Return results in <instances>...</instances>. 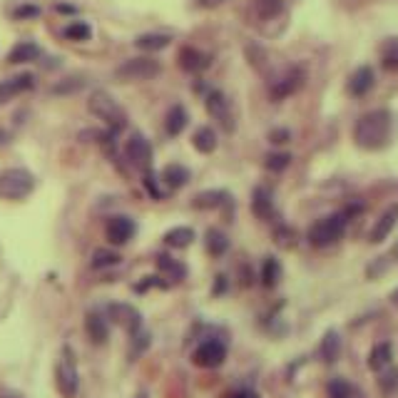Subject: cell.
Instances as JSON below:
<instances>
[{"mask_svg": "<svg viewBox=\"0 0 398 398\" xmlns=\"http://www.w3.org/2000/svg\"><path fill=\"white\" fill-rule=\"evenodd\" d=\"M35 15H40V8L35 6H20L15 10V17H35Z\"/></svg>", "mask_w": 398, "mask_h": 398, "instance_id": "obj_41", "label": "cell"}, {"mask_svg": "<svg viewBox=\"0 0 398 398\" xmlns=\"http://www.w3.org/2000/svg\"><path fill=\"white\" fill-rule=\"evenodd\" d=\"M162 73V65L154 57H130L115 70V78L125 80V82H140V80H152Z\"/></svg>", "mask_w": 398, "mask_h": 398, "instance_id": "obj_6", "label": "cell"}, {"mask_svg": "<svg viewBox=\"0 0 398 398\" xmlns=\"http://www.w3.org/2000/svg\"><path fill=\"white\" fill-rule=\"evenodd\" d=\"M33 85H35V78L28 73L17 75V78H10V80H3V82H0V105L10 103L13 97L28 92Z\"/></svg>", "mask_w": 398, "mask_h": 398, "instance_id": "obj_14", "label": "cell"}, {"mask_svg": "<svg viewBox=\"0 0 398 398\" xmlns=\"http://www.w3.org/2000/svg\"><path fill=\"white\" fill-rule=\"evenodd\" d=\"M6 142H8V132L0 130V147H3V145H6Z\"/></svg>", "mask_w": 398, "mask_h": 398, "instance_id": "obj_44", "label": "cell"}, {"mask_svg": "<svg viewBox=\"0 0 398 398\" xmlns=\"http://www.w3.org/2000/svg\"><path fill=\"white\" fill-rule=\"evenodd\" d=\"M326 393H329V398H361L356 386H351L346 378H334V381H329Z\"/></svg>", "mask_w": 398, "mask_h": 398, "instance_id": "obj_30", "label": "cell"}, {"mask_svg": "<svg viewBox=\"0 0 398 398\" xmlns=\"http://www.w3.org/2000/svg\"><path fill=\"white\" fill-rule=\"evenodd\" d=\"M219 291H227V277H216V286H214V294H219Z\"/></svg>", "mask_w": 398, "mask_h": 398, "instance_id": "obj_43", "label": "cell"}, {"mask_svg": "<svg viewBox=\"0 0 398 398\" xmlns=\"http://www.w3.org/2000/svg\"><path fill=\"white\" fill-rule=\"evenodd\" d=\"M205 105H207V112H209L212 117H214L216 122L224 127V130H227V132L234 130V112H232V105H229V100L224 97V92H219V90L207 92Z\"/></svg>", "mask_w": 398, "mask_h": 398, "instance_id": "obj_10", "label": "cell"}, {"mask_svg": "<svg viewBox=\"0 0 398 398\" xmlns=\"http://www.w3.org/2000/svg\"><path fill=\"white\" fill-rule=\"evenodd\" d=\"M63 35L68 40H75V43H82V40H90L92 30L87 23H70L68 28L63 30Z\"/></svg>", "mask_w": 398, "mask_h": 398, "instance_id": "obj_34", "label": "cell"}, {"mask_svg": "<svg viewBox=\"0 0 398 398\" xmlns=\"http://www.w3.org/2000/svg\"><path fill=\"white\" fill-rule=\"evenodd\" d=\"M40 57V47L35 45V43H17L15 47H13L10 52H8V63L10 65H20V63H33V60H38Z\"/></svg>", "mask_w": 398, "mask_h": 398, "instance_id": "obj_22", "label": "cell"}, {"mask_svg": "<svg viewBox=\"0 0 398 398\" xmlns=\"http://www.w3.org/2000/svg\"><path fill=\"white\" fill-rule=\"evenodd\" d=\"M393 132V115L388 110H371L361 115L353 127V140L361 149H383L391 140Z\"/></svg>", "mask_w": 398, "mask_h": 398, "instance_id": "obj_1", "label": "cell"}, {"mask_svg": "<svg viewBox=\"0 0 398 398\" xmlns=\"http://www.w3.org/2000/svg\"><path fill=\"white\" fill-rule=\"evenodd\" d=\"M374 85H376V75L369 65H361V68L353 70V75L348 78V92H351L353 97L369 95Z\"/></svg>", "mask_w": 398, "mask_h": 398, "instance_id": "obj_16", "label": "cell"}, {"mask_svg": "<svg viewBox=\"0 0 398 398\" xmlns=\"http://www.w3.org/2000/svg\"><path fill=\"white\" fill-rule=\"evenodd\" d=\"M279 279H281V267H279V262L274 256H267L262 264V284L267 289H274L279 284Z\"/></svg>", "mask_w": 398, "mask_h": 398, "instance_id": "obj_31", "label": "cell"}, {"mask_svg": "<svg viewBox=\"0 0 398 398\" xmlns=\"http://www.w3.org/2000/svg\"><path fill=\"white\" fill-rule=\"evenodd\" d=\"M35 189V177L23 167H13V170L0 172V197L20 202Z\"/></svg>", "mask_w": 398, "mask_h": 398, "instance_id": "obj_4", "label": "cell"}, {"mask_svg": "<svg viewBox=\"0 0 398 398\" xmlns=\"http://www.w3.org/2000/svg\"><path fill=\"white\" fill-rule=\"evenodd\" d=\"M378 383H381L383 391L391 393V391H393V386H396V383H398V371H396V369H391V371H388V374H383L381 378H378Z\"/></svg>", "mask_w": 398, "mask_h": 398, "instance_id": "obj_38", "label": "cell"}, {"mask_svg": "<svg viewBox=\"0 0 398 398\" xmlns=\"http://www.w3.org/2000/svg\"><path fill=\"white\" fill-rule=\"evenodd\" d=\"M281 8H284V3L281 0H259L256 3V10H259V15L264 17H274L281 13Z\"/></svg>", "mask_w": 398, "mask_h": 398, "instance_id": "obj_36", "label": "cell"}, {"mask_svg": "<svg viewBox=\"0 0 398 398\" xmlns=\"http://www.w3.org/2000/svg\"><path fill=\"white\" fill-rule=\"evenodd\" d=\"M227 398H259V393H256V391H251V388H239V391L229 393Z\"/></svg>", "mask_w": 398, "mask_h": 398, "instance_id": "obj_42", "label": "cell"}, {"mask_svg": "<svg viewBox=\"0 0 398 398\" xmlns=\"http://www.w3.org/2000/svg\"><path fill=\"white\" fill-rule=\"evenodd\" d=\"M82 85H85L82 80H78V82H63V85L52 87V92H57V95H60V92H75V90H80Z\"/></svg>", "mask_w": 398, "mask_h": 398, "instance_id": "obj_39", "label": "cell"}, {"mask_svg": "<svg viewBox=\"0 0 398 398\" xmlns=\"http://www.w3.org/2000/svg\"><path fill=\"white\" fill-rule=\"evenodd\" d=\"M192 142H194V147H197V152L212 154L216 149V132L212 130V127H199V130L194 132Z\"/></svg>", "mask_w": 398, "mask_h": 398, "instance_id": "obj_27", "label": "cell"}, {"mask_svg": "<svg viewBox=\"0 0 398 398\" xmlns=\"http://www.w3.org/2000/svg\"><path fill=\"white\" fill-rule=\"evenodd\" d=\"M289 130H274L272 135H269V140H272L274 145H286L289 142Z\"/></svg>", "mask_w": 398, "mask_h": 398, "instance_id": "obj_40", "label": "cell"}, {"mask_svg": "<svg viewBox=\"0 0 398 398\" xmlns=\"http://www.w3.org/2000/svg\"><path fill=\"white\" fill-rule=\"evenodd\" d=\"M157 269L165 274L167 279H172V281H182V279L187 277V267H184L182 262H177L175 256H170V254L157 256Z\"/></svg>", "mask_w": 398, "mask_h": 398, "instance_id": "obj_20", "label": "cell"}, {"mask_svg": "<svg viewBox=\"0 0 398 398\" xmlns=\"http://www.w3.org/2000/svg\"><path fill=\"white\" fill-rule=\"evenodd\" d=\"M224 202H229V194L222 192V189H209V192H199L194 197V209H216L222 207Z\"/></svg>", "mask_w": 398, "mask_h": 398, "instance_id": "obj_23", "label": "cell"}, {"mask_svg": "<svg viewBox=\"0 0 398 398\" xmlns=\"http://www.w3.org/2000/svg\"><path fill=\"white\" fill-rule=\"evenodd\" d=\"M205 246L209 251V256H224L229 249V239L222 229H209L205 237Z\"/></svg>", "mask_w": 398, "mask_h": 398, "instance_id": "obj_26", "label": "cell"}, {"mask_svg": "<svg viewBox=\"0 0 398 398\" xmlns=\"http://www.w3.org/2000/svg\"><path fill=\"white\" fill-rule=\"evenodd\" d=\"M346 224H348V214L346 212H339V214H331L321 222H316L309 229V244L324 249V246L336 244L339 239L346 234Z\"/></svg>", "mask_w": 398, "mask_h": 398, "instance_id": "obj_3", "label": "cell"}, {"mask_svg": "<svg viewBox=\"0 0 398 398\" xmlns=\"http://www.w3.org/2000/svg\"><path fill=\"white\" fill-rule=\"evenodd\" d=\"M194 242V232L189 227H175L165 234V244L170 249H187Z\"/></svg>", "mask_w": 398, "mask_h": 398, "instance_id": "obj_25", "label": "cell"}, {"mask_svg": "<svg viewBox=\"0 0 398 398\" xmlns=\"http://www.w3.org/2000/svg\"><path fill=\"white\" fill-rule=\"evenodd\" d=\"M381 63L386 70H398V38L386 40L381 45Z\"/></svg>", "mask_w": 398, "mask_h": 398, "instance_id": "obj_32", "label": "cell"}, {"mask_svg": "<svg viewBox=\"0 0 398 398\" xmlns=\"http://www.w3.org/2000/svg\"><path fill=\"white\" fill-rule=\"evenodd\" d=\"M339 353H341V339L334 329L326 331L324 339H321V346H318V356H321L324 364H336Z\"/></svg>", "mask_w": 398, "mask_h": 398, "instance_id": "obj_19", "label": "cell"}, {"mask_svg": "<svg viewBox=\"0 0 398 398\" xmlns=\"http://www.w3.org/2000/svg\"><path fill=\"white\" fill-rule=\"evenodd\" d=\"M55 383L57 391L63 393V398H75L80 388V374L78 364H75V353L70 351V346L63 348V356L55 366Z\"/></svg>", "mask_w": 398, "mask_h": 398, "instance_id": "obj_5", "label": "cell"}, {"mask_svg": "<svg viewBox=\"0 0 398 398\" xmlns=\"http://www.w3.org/2000/svg\"><path fill=\"white\" fill-rule=\"evenodd\" d=\"M227 358V346L216 339H209V341H202L192 353V361L199 366V369H216V366L224 364Z\"/></svg>", "mask_w": 398, "mask_h": 398, "instance_id": "obj_8", "label": "cell"}, {"mask_svg": "<svg viewBox=\"0 0 398 398\" xmlns=\"http://www.w3.org/2000/svg\"><path fill=\"white\" fill-rule=\"evenodd\" d=\"M212 3H219V0H212Z\"/></svg>", "mask_w": 398, "mask_h": 398, "instance_id": "obj_47", "label": "cell"}, {"mask_svg": "<svg viewBox=\"0 0 398 398\" xmlns=\"http://www.w3.org/2000/svg\"><path fill=\"white\" fill-rule=\"evenodd\" d=\"M391 358H393V348L388 341H381V344H376L374 348H371L369 353V369L371 371H383L391 366Z\"/></svg>", "mask_w": 398, "mask_h": 398, "instance_id": "obj_21", "label": "cell"}, {"mask_svg": "<svg viewBox=\"0 0 398 398\" xmlns=\"http://www.w3.org/2000/svg\"><path fill=\"white\" fill-rule=\"evenodd\" d=\"M125 157L130 159L132 167H140V170L147 172L149 167H152V157H154L152 145H149L140 132H132L125 142Z\"/></svg>", "mask_w": 398, "mask_h": 398, "instance_id": "obj_7", "label": "cell"}, {"mask_svg": "<svg viewBox=\"0 0 398 398\" xmlns=\"http://www.w3.org/2000/svg\"><path fill=\"white\" fill-rule=\"evenodd\" d=\"M179 68H182L184 73L197 75L209 68V55H205V52L197 50V47H182V50H179Z\"/></svg>", "mask_w": 398, "mask_h": 398, "instance_id": "obj_17", "label": "cell"}, {"mask_svg": "<svg viewBox=\"0 0 398 398\" xmlns=\"http://www.w3.org/2000/svg\"><path fill=\"white\" fill-rule=\"evenodd\" d=\"M135 45L145 52H157L162 47L170 45V35H162V33H147V35H140L135 40Z\"/></svg>", "mask_w": 398, "mask_h": 398, "instance_id": "obj_29", "label": "cell"}, {"mask_svg": "<svg viewBox=\"0 0 398 398\" xmlns=\"http://www.w3.org/2000/svg\"><path fill=\"white\" fill-rule=\"evenodd\" d=\"M87 108H90L92 115H97V117L103 119L105 125L110 127V132H112V135H117L119 130H125V125H127L125 110L119 108L117 100H115L112 95H108L105 90L92 92L90 103H87Z\"/></svg>", "mask_w": 398, "mask_h": 398, "instance_id": "obj_2", "label": "cell"}, {"mask_svg": "<svg viewBox=\"0 0 398 398\" xmlns=\"http://www.w3.org/2000/svg\"><path fill=\"white\" fill-rule=\"evenodd\" d=\"M0 398H20V396H10V393H6V396H0Z\"/></svg>", "mask_w": 398, "mask_h": 398, "instance_id": "obj_46", "label": "cell"}, {"mask_svg": "<svg viewBox=\"0 0 398 398\" xmlns=\"http://www.w3.org/2000/svg\"><path fill=\"white\" fill-rule=\"evenodd\" d=\"M304 85V70L302 68H291L286 75H281V78L277 80L272 85V90H269V95H272L274 103H281V100H286L289 95H294L299 87Z\"/></svg>", "mask_w": 398, "mask_h": 398, "instance_id": "obj_12", "label": "cell"}, {"mask_svg": "<svg viewBox=\"0 0 398 398\" xmlns=\"http://www.w3.org/2000/svg\"><path fill=\"white\" fill-rule=\"evenodd\" d=\"M105 316H108V321H115V324H119L122 329L130 331V334H137V331L142 329V316L130 304H110L105 309Z\"/></svg>", "mask_w": 398, "mask_h": 398, "instance_id": "obj_11", "label": "cell"}, {"mask_svg": "<svg viewBox=\"0 0 398 398\" xmlns=\"http://www.w3.org/2000/svg\"><path fill=\"white\" fill-rule=\"evenodd\" d=\"M396 222H398V205H393V207H388V209L383 212L381 216H378V222H376L374 229H371V234H369L371 244H381L383 239H386L388 234L393 232Z\"/></svg>", "mask_w": 398, "mask_h": 398, "instance_id": "obj_15", "label": "cell"}, {"mask_svg": "<svg viewBox=\"0 0 398 398\" xmlns=\"http://www.w3.org/2000/svg\"><path fill=\"white\" fill-rule=\"evenodd\" d=\"M137 234V224L132 216H110L108 224H105V237H108L110 244L122 246L127 242H132V237Z\"/></svg>", "mask_w": 398, "mask_h": 398, "instance_id": "obj_9", "label": "cell"}, {"mask_svg": "<svg viewBox=\"0 0 398 398\" xmlns=\"http://www.w3.org/2000/svg\"><path fill=\"white\" fill-rule=\"evenodd\" d=\"M115 264H119V254L112 249H97L95 254H92V262L90 267L92 269H108V267H115Z\"/></svg>", "mask_w": 398, "mask_h": 398, "instance_id": "obj_33", "label": "cell"}, {"mask_svg": "<svg viewBox=\"0 0 398 398\" xmlns=\"http://www.w3.org/2000/svg\"><path fill=\"white\" fill-rule=\"evenodd\" d=\"M291 162V154L286 152H274V154H267V159H264V165H267L269 172H281L286 170Z\"/></svg>", "mask_w": 398, "mask_h": 398, "instance_id": "obj_35", "label": "cell"}, {"mask_svg": "<svg viewBox=\"0 0 398 398\" xmlns=\"http://www.w3.org/2000/svg\"><path fill=\"white\" fill-rule=\"evenodd\" d=\"M149 348V334L147 331H137V334H132V358H137L142 351H147Z\"/></svg>", "mask_w": 398, "mask_h": 398, "instance_id": "obj_37", "label": "cell"}, {"mask_svg": "<svg viewBox=\"0 0 398 398\" xmlns=\"http://www.w3.org/2000/svg\"><path fill=\"white\" fill-rule=\"evenodd\" d=\"M187 127V110L182 108V105H175V108L167 112L165 117V130L170 137H177L179 132Z\"/></svg>", "mask_w": 398, "mask_h": 398, "instance_id": "obj_24", "label": "cell"}, {"mask_svg": "<svg viewBox=\"0 0 398 398\" xmlns=\"http://www.w3.org/2000/svg\"><path fill=\"white\" fill-rule=\"evenodd\" d=\"M162 182H165L170 189L184 187V184L189 182V170H184L182 165H170V167H165V172H162Z\"/></svg>", "mask_w": 398, "mask_h": 398, "instance_id": "obj_28", "label": "cell"}, {"mask_svg": "<svg viewBox=\"0 0 398 398\" xmlns=\"http://www.w3.org/2000/svg\"><path fill=\"white\" fill-rule=\"evenodd\" d=\"M85 331L87 339H90L95 346H103L110 339V326H108V316L100 311H90L85 316Z\"/></svg>", "mask_w": 398, "mask_h": 398, "instance_id": "obj_13", "label": "cell"}, {"mask_svg": "<svg viewBox=\"0 0 398 398\" xmlns=\"http://www.w3.org/2000/svg\"><path fill=\"white\" fill-rule=\"evenodd\" d=\"M391 302L398 307V289H393V291H391Z\"/></svg>", "mask_w": 398, "mask_h": 398, "instance_id": "obj_45", "label": "cell"}, {"mask_svg": "<svg viewBox=\"0 0 398 398\" xmlns=\"http://www.w3.org/2000/svg\"><path fill=\"white\" fill-rule=\"evenodd\" d=\"M251 212H254V216H259V219H274L277 209H274L272 192H269L267 187L254 189V199H251Z\"/></svg>", "mask_w": 398, "mask_h": 398, "instance_id": "obj_18", "label": "cell"}]
</instances>
